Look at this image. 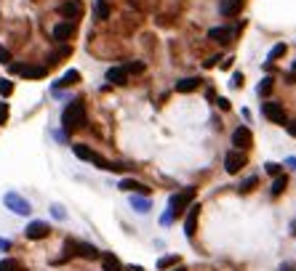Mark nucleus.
Listing matches in <instances>:
<instances>
[{"label": "nucleus", "instance_id": "nucleus-1", "mask_svg": "<svg viewBox=\"0 0 296 271\" xmlns=\"http://www.w3.org/2000/svg\"><path fill=\"white\" fill-rule=\"evenodd\" d=\"M62 125H64V130H70V133L85 125V104L80 101V98H72L67 107H64V112H62Z\"/></svg>", "mask_w": 296, "mask_h": 271}, {"label": "nucleus", "instance_id": "nucleus-2", "mask_svg": "<svg viewBox=\"0 0 296 271\" xmlns=\"http://www.w3.org/2000/svg\"><path fill=\"white\" fill-rule=\"evenodd\" d=\"M192 200H195V186H187V189H182L179 194H174V197H171V210L163 215V223H171L176 215H182L184 208L192 205Z\"/></svg>", "mask_w": 296, "mask_h": 271}, {"label": "nucleus", "instance_id": "nucleus-3", "mask_svg": "<svg viewBox=\"0 0 296 271\" xmlns=\"http://www.w3.org/2000/svg\"><path fill=\"white\" fill-rule=\"evenodd\" d=\"M8 69L14 75H22L27 80H37V77H45L48 67H40V64H8Z\"/></svg>", "mask_w": 296, "mask_h": 271}, {"label": "nucleus", "instance_id": "nucleus-4", "mask_svg": "<svg viewBox=\"0 0 296 271\" xmlns=\"http://www.w3.org/2000/svg\"><path fill=\"white\" fill-rule=\"evenodd\" d=\"M72 151H75L77 157H80V160H88V162H94L96 168H102V170H110V162L104 160L102 154H96L94 149H88V147H83V144H75V147H72Z\"/></svg>", "mask_w": 296, "mask_h": 271}, {"label": "nucleus", "instance_id": "nucleus-5", "mask_svg": "<svg viewBox=\"0 0 296 271\" xmlns=\"http://www.w3.org/2000/svg\"><path fill=\"white\" fill-rule=\"evenodd\" d=\"M5 205L19 215H30V210H32V205L24 200L22 194H16V191H8V194H5Z\"/></svg>", "mask_w": 296, "mask_h": 271}, {"label": "nucleus", "instance_id": "nucleus-6", "mask_svg": "<svg viewBox=\"0 0 296 271\" xmlns=\"http://www.w3.org/2000/svg\"><path fill=\"white\" fill-rule=\"evenodd\" d=\"M261 112H264V117L269 122H275V125H286V112H283L280 104H275V101H267L264 107H261Z\"/></svg>", "mask_w": 296, "mask_h": 271}, {"label": "nucleus", "instance_id": "nucleus-7", "mask_svg": "<svg viewBox=\"0 0 296 271\" xmlns=\"http://www.w3.org/2000/svg\"><path fill=\"white\" fill-rule=\"evenodd\" d=\"M232 144H235V151L248 149L254 144V133L246 128V125H240V128H235V133H232Z\"/></svg>", "mask_w": 296, "mask_h": 271}, {"label": "nucleus", "instance_id": "nucleus-8", "mask_svg": "<svg viewBox=\"0 0 296 271\" xmlns=\"http://www.w3.org/2000/svg\"><path fill=\"white\" fill-rule=\"evenodd\" d=\"M24 234H27V240H43V237L51 234V226L45 221H32Z\"/></svg>", "mask_w": 296, "mask_h": 271}, {"label": "nucleus", "instance_id": "nucleus-9", "mask_svg": "<svg viewBox=\"0 0 296 271\" xmlns=\"http://www.w3.org/2000/svg\"><path fill=\"white\" fill-rule=\"evenodd\" d=\"M59 14L67 16V19H77L83 14V3L80 0H64V3L59 5Z\"/></svg>", "mask_w": 296, "mask_h": 271}, {"label": "nucleus", "instance_id": "nucleus-10", "mask_svg": "<svg viewBox=\"0 0 296 271\" xmlns=\"http://www.w3.org/2000/svg\"><path fill=\"white\" fill-rule=\"evenodd\" d=\"M243 165H246V154H240V151H227V157H224L227 173H238Z\"/></svg>", "mask_w": 296, "mask_h": 271}, {"label": "nucleus", "instance_id": "nucleus-11", "mask_svg": "<svg viewBox=\"0 0 296 271\" xmlns=\"http://www.w3.org/2000/svg\"><path fill=\"white\" fill-rule=\"evenodd\" d=\"M51 35H54L56 43H64V40H70V37L75 35V24H72V22H62V24H56V27H54Z\"/></svg>", "mask_w": 296, "mask_h": 271}, {"label": "nucleus", "instance_id": "nucleus-12", "mask_svg": "<svg viewBox=\"0 0 296 271\" xmlns=\"http://www.w3.org/2000/svg\"><path fill=\"white\" fill-rule=\"evenodd\" d=\"M197 215H200V205H189V213H187V221H184V234L192 240L195 237V226H197Z\"/></svg>", "mask_w": 296, "mask_h": 271}, {"label": "nucleus", "instance_id": "nucleus-13", "mask_svg": "<svg viewBox=\"0 0 296 271\" xmlns=\"http://www.w3.org/2000/svg\"><path fill=\"white\" fill-rule=\"evenodd\" d=\"M235 27H214L211 32H208V37L211 40H216V43H222V45H227L229 40H232V35H235Z\"/></svg>", "mask_w": 296, "mask_h": 271}, {"label": "nucleus", "instance_id": "nucleus-14", "mask_svg": "<svg viewBox=\"0 0 296 271\" xmlns=\"http://www.w3.org/2000/svg\"><path fill=\"white\" fill-rule=\"evenodd\" d=\"M107 80L112 83V85H126V83H128L126 67H110V69H107Z\"/></svg>", "mask_w": 296, "mask_h": 271}, {"label": "nucleus", "instance_id": "nucleus-15", "mask_svg": "<svg viewBox=\"0 0 296 271\" xmlns=\"http://www.w3.org/2000/svg\"><path fill=\"white\" fill-rule=\"evenodd\" d=\"M75 255H83V258H88V261L102 258V253H99L94 244H88V242H77V244H75Z\"/></svg>", "mask_w": 296, "mask_h": 271}, {"label": "nucleus", "instance_id": "nucleus-16", "mask_svg": "<svg viewBox=\"0 0 296 271\" xmlns=\"http://www.w3.org/2000/svg\"><path fill=\"white\" fill-rule=\"evenodd\" d=\"M240 8H243V0H222L219 3L222 16H235V14H240Z\"/></svg>", "mask_w": 296, "mask_h": 271}, {"label": "nucleus", "instance_id": "nucleus-17", "mask_svg": "<svg viewBox=\"0 0 296 271\" xmlns=\"http://www.w3.org/2000/svg\"><path fill=\"white\" fill-rule=\"evenodd\" d=\"M197 85H200L197 77H184V80H176V90H179V93H192Z\"/></svg>", "mask_w": 296, "mask_h": 271}, {"label": "nucleus", "instance_id": "nucleus-18", "mask_svg": "<svg viewBox=\"0 0 296 271\" xmlns=\"http://www.w3.org/2000/svg\"><path fill=\"white\" fill-rule=\"evenodd\" d=\"M120 189H123V191H142V194H147V191H149L144 183L134 181V178H123V181H120Z\"/></svg>", "mask_w": 296, "mask_h": 271}, {"label": "nucleus", "instance_id": "nucleus-19", "mask_svg": "<svg viewBox=\"0 0 296 271\" xmlns=\"http://www.w3.org/2000/svg\"><path fill=\"white\" fill-rule=\"evenodd\" d=\"M102 266H104V271H123L120 261H117L112 253H104V255H102Z\"/></svg>", "mask_w": 296, "mask_h": 271}, {"label": "nucleus", "instance_id": "nucleus-20", "mask_svg": "<svg viewBox=\"0 0 296 271\" xmlns=\"http://www.w3.org/2000/svg\"><path fill=\"white\" fill-rule=\"evenodd\" d=\"M77 80H80V72H77V69H70V72H64V75H62V80H59V83L54 85V88H64V85H75Z\"/></svg>", "mask_w": 296, "mask_h": 271}, {"label": "nucleus", "instance_id": "nucleus-21", "mask_svg": "<svg viewBox=\"0 0 296 271\" xmlns=\"http://www.w3.org/2000/svg\"><path fill=\"white\" fill-rule=\"evenodd\" d=\"M0 271H24L22 261H16V258H3L0 261Z\"/></svg>", "mask_w": 296, "mask_h": 271}, {"label": "nucleus", "instance_id": "nucleus-22", "mask_svg": "<svg viewBox=\"0 0 296 271\" xmlns=\"http://www.w3.org/2000/svg\"><path fill=\"white\" fill-rule=\"evenodd\" d=\"M70 51H72L70 45H62L59 51H54V54H48V64H59L64 56H70Z\"/></svg>", "mask_w": 296, "mask_h": 271}, {"label": "nucleus", "instance_id": "nucleus-23", "mask_svg": "<svg viewBox=\"0 0 296 271\" xmlns=\"http://www.w3.org/2000/svg\"><path fill=\"white\" fill-rule=\"evenodd\" d=\"M286 183H288V178L286 176H275V181H272V197H280V191L286 189Z\"/></svg>", "mask_w": 296, "mask_h": 271}, {"label": "nucleus", "instance_id": "nucleus-24", "mask_svg": "<svg viewBox=\"0 0 296 271\" xmlns=\"http://www.w3.org/2000/svg\"><path fill=\"white\" fill-rule=\"evenodd\" d=\"M286 51H288V48H286V43H278V45H275V48L267 54V61H278L280 56H286Z\"/></svg>", "mask_w": 296, "mask_h": 271}, {"label": "nucleus", "instance_id": "nucleus-25", "mask_svg": "<svg viewBox=\"0 0 296 271\" xmlns=\"http://www.w3.org/2000/svg\"><path fill=\"white\" fill-rule=\"evenodd\" d=\"M256 181H259V178H256V176H251V178H246V181H243L240 186H238V191H240V194H248V191H251V189L256 186Z\"/></svg>", "mask_w": 296, "mask_h": 271}, {"label": "nucleus", "instance_id": "nucleus-26", "mask_svg": "<svg viewBox=\"0 0 296 271\" xmlns=\"http://www.w3.org/2000/svg\"><path fill=\"white\" fill-rule=\"evenodd\" d=\"M176 263H179V258H176V255H166V258L157 261V269H171V266H176Z\"/></svg>", "mask_w": 296, "mask_h": 271}, {"label": "nucleus", "instance_id": "nucleus-27", "mask_svg": "<svg viewBox=\"0 0 296 271\" xmlns=\"http://www.w3.org/2000/svg\"><path fill=\"white\" fill-rule=\"evenodd\" d=\"M110 16V5L104 0H96V19H107Z\"/></svg>", "mask_w": 296, "mask_h": 271}, {"label": "nucleus", "instance_id": "nucleus-28", "mask_svg": "<svg viewBox=\"0 0 296 271\" xmlns=\"http://www.w3.org/2000/svg\"><path fill=\"white\" fill-rule=\"evenodd\" d=\"M256 90H259V96H269V90H272V77H264Z\"/></svg>", "mask_w": 296, "mask_h": 271}, {"label": "nucleus", "instance_id": "nucleus-29", "mask_svg": "<svg viewBox=\"0 0 296 271\" xmlns=\"http://www.w3.org/2000/svg\"><path fill=\"white\" fill-rule=\"evenodd\" d=\"M131 205H134V208L139 210V213H147V210H149V202H147V200H142V197H134V200H131Z\"/></svg>", "mask_w": 296, "mask_h": 271}, {"label": "nucleus", "instance_id": "nucleus-30", "mask_svg": "<svg viewBox=\"0 0 296 271\" xmlns=\"http://www.w3.org/2000/svg\"><path fill=\"white\" fill-rule=\"evenodd\" d=\"M14 93V83L11 80H0V96H11Z\"/></svg>", "mask_w": 296, "mask_h": 271}, {"label": "nucleus", "instance_id": "nucleus-31", "mask_svg": "<svg viewBox=\"0 0 296 271\" xmlns=\"http://www.w3.org/2000/svg\"><path fill=\"white\" fill-rule=\"evenodd\" d=\"M126 72L131 75V72H144V64L142 61H131V64H126Z\"/></svg>", "mask_w": 296, "mask_h": 271}, {"label": "nucleus", "instance_id": "nucleus-32", "mask_svg": "<svg viewBox=\"0 0 296 271\" xmlns=\"http://www.w3.org/2000/svg\"><path fill=\"white\" fill-rule=\"evenodd\" d=\"M5 120H8V104L0 101V125H5Z\"/></svg>", "mask_w": 296, "mask_h": 271}, {"label": "nucleus", "instance_id": "nucleus-33", "mask_svg": "<svg viewBox=\"0 0 296 271\" xmlns=\"http://www.w3.org/2000/svg\"><path fill=\"white\" fill-rule=\"evenodd\" d=\"M0 64H11V54H8V48H3V45H0Z\"/></svg>", "mask_w": 296, "mask_h": 271}, {"label": "nucleus", "instance_id": "nucleus-34", "mask_svg": "<svg viewBox=\"0 0 296 271\" xmlns=\"http://www.w3.org/2000/svg\"><path fill=\"white\" fill-rule=\"evenodd\" d=\"M267 173L269 176H280V165L278 162H267Z\"/></svg>", "mask_w": 296, "mask_h": 271}, {"label": "nucleus", "instance_id": "nucleus-35", "mask_svg": "<svg viewBox=\"0 0 296 271\" xmlns=\"http://www.w3.org/2000/svg\"><path fill=\"white\" fill-rule=\"evenodd\" d=\"M232 88H243V72H235L232 75Z\"/></svg>", "mask_w": 296, "mask_h": 271}, {"label": "nucleus", "instance_id": "nucleus-36", "mask_svg": "<svg viewBox=\"0 0 296 271\" xmlns=\"http://www.w3.org/2000/svg\"><path fill=\"white\" fill-rule=\"evenodd\" d=\"M216 64H219V56H208L206 59V67H216Z\"/></svg>", "mask_w": 296, "mask_h": 271}, {"label": "nucleus", "instance_id": "nucleus-37", "mask_svg": "<svg viewBox=\"0 0 296 271\" xmlns=\"http://www.w3.org/2000/svg\"><path fill=\"white\" fill-rule=\"evenodd\" d=\"M286 128H288V133L296 138V120H294V122H286Z\"/></svg>", "mask_w": 296, "mask_h": 271}, {"label": "nucleus", "instance_id": "nucleus-38", "mask_svg": "<svg viewBox=\"0 0 296 271\" xmlns=\"http://www.w3.org/2000/svg\"><path fill=\"white\" fill-rule=\"evenodd\" d=\"M216 104H219L222 109H229V101H227V98H216Z\"/></svg>", "mask_w": 296, "mask_h": 271}, {"label": "nucleus", "instance_id": "nucleus-39", "mask_svg": "<svg viewBox=\"0 0 296 271\" xmlns=\"http://www.w3.org/2000/svg\"><path fill=\"white\" fill-rule=\"evenodd\" d=\"M54 215H56V218H64V210L59 208V205H54Z\"/></svg>", "mask_w": 296, "mask_h": 271}, {"label": "nucleus", "instance_id": "nucleus-40", "mask_svg": "<svg viewBox=\"0 0 296 271\" xmlns=\"http://www.w3.org/2000/svg\"><path fill=\"white\" fill-rule=\"evenodd\" d=\"M278 271H291V266H288V263H283V266H280Z\"/></svg>", "mask_w": 296, "mask_h": 271}, {"label": "nucleus", "instance_id": "nucleus-41", "mask_svg": "<svg viewBox=\"0 0 296 271\" xmlns=\"http://www.w3.org/2000/svg\"><path fill=\"white\" fill-rule=\"evenodd\" d=\"M291 234H296V221L291 223Z\"/></svg>", "mask_w": 296, "mask_h": 271}, {"label": "nucleus", "instance_id": "nucleus-42", "mask_svg": "<svg viewBox=\"0 0 296 271\" xmlns=\"http://www.w3.org/2000/svg\"><path fill=\"white\" fill-rule=\"evenodd\" d=\"M294 75H296V61H294Z\"/></svg>", "mask_w": 296, "mask_h": 271}, {"label": "nucleus", "instance_id": "nucleus-43", "mask_svg": "<svg viewBox=\"0 0 296 271\" xmlns=\"http://www.w3.org/2000/svg\"><path fill=\"white\" fill-rule=\"evenodd\" d=\"M176 271H184V269H176Z\"/></svg>", "mask_w": 296, "mask_h": 271}]
</instances>
